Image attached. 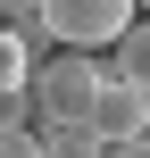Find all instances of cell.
<instances>
[{
  "instance_id": "2",
  "label": "cell",
  "mask_w": 150,
  "mask_h": 158,
  "mask_svg": "<svg viewBox=\"0 0 150 158\" xmlns=\"http://www.w3.org/2000/svg\"><path fill=\"white\" fill-rule=\"evenodd\" d=\"M42 25L58 50H117L142 17H134V0H42Z\"/></svg>"
},
{
  "instance_id": "7",
  "label": "cell",
  "mask_w": 150,
  "mask_h": 158,
  "mask_svg": "<svg viewBox=\"0 0 150 158\" xmlns=\"http://www.w3.org/2000/svg\"><path fill=\"white\" fill-rule=\"evenodd\" d=\"M0 25H17V33H25L33 50L50 42V25H42V0H0Z\"/></svg>"
},
{
  "instance_id": "6",
  "label": "cell",
  "mask_w": 150,
  "mask_h": 158,
  "mask_svg": "<svg viewBox=\"0 0 150 158\" xmlns=\"http://www.w3.org/2000/svg\"><path fill=\"white\" fill-rule=\"evenodd\" d=\"M109 75H125V83H142V92H150V17L134 25V33H125V42H117V58H109Z\"/></svg>"
},
{
  "instance_id": "9",
  "label": "cell",
  "mask_w": 150,
  "mask_h": 158,
  "mask_svg": "<svg viewBox=\"0 0 150 158\" xmlns=\"http://www.w3.org/2000/svg\"><path fill=\"white\" fill-rule=\"evenodd\" d=\"M0 158H42V133H0Z\"/></svg>"
},
{
  "instance_id": "10",
  "label": "cell",
  "mask_w": 150,
  "mask_h": 158,
  "mask_svg": "<svg viewBox=\"0 0 150 158\" xmlns=\"http://www.w3.org/2000/svg\"><path fill=\"white\" fill-rule=\"evenodd\" d=\"M109 158H150V133H142V142H117Z\"/></svg>"
},
{
  "instance_id": "4",
  "label": "cell",
  "mask_w": 150,
  "mask_h": 158,
  "mask_svg": "<svg viewBox=\"0 0 150 158\" xmlns=\"http://www.w3.org/2000/svg\"><path fill=\"white\" fill-rule=\"evenodd\" d=\"M33 67H42V50H33L17 25H0V92H25V83H33Z\"/></svg>"
},
{
  "instance_id": "5",
  "label": "cell",
  "mask_w": 150,
  "mask_h": 158,
  "mask_svg": "<svg viewBox=\"0 0 150 158\" xmlns=\"http://www.w3.org/2000/svg\"><path fill=\"white\" fill-rule=\"evenodd\" d=\"M42 158H109L100 125H42Z\"/></svg>"
},
{
  "instance_id": "1",
  "label": "cell",
  "mask_w": 150,
  "mask_h": 158,
  "mask_svg": "<svg viewBox=\"0 0 150 158\" xmlns=\"http://www.w3.org/2000/svg\"><path fill=\"white\" fill-rule=\"evenodd\" d=\"M100 83H109V67H100V50H50L42 67H33V133L42 125H92V100H100Z\"/></svg>"
},
{
  "instance_id": "8",
  "label": "cell",
  "mask_w": 150,
  "mask_h": 158,
  "mask_svg": "<svg viewBox=\"0 0 150 158\" xmlns=\"http://www.w3.org/2000/svg\"><path fill=\"white\" fill-rule=\"evenodd\" d=\"M33 125V92H0V133H25Z\"/></svg>"
},
{
  "instance_id": "3",
  "label": "cell",
  "mask_w": 150,
  "mask_h": 158,
  "mask_svg": "<svg viewBox=\"0 0 150 158\" xmlns=\"http://www.w3.org/2000/svg\"><path fill=\"white\" fill-rule=\"evenodd\" d=\"M92 125H100L109 150H117V142H142V133H150V92H142V83H125V75H109L100 100H92Z\"/></svg>"
}]
</instances>
